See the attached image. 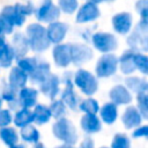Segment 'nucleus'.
<instances>
[{
    "mask_svg": "<svg viewBox=\"0 0 148 148\" xmlns=\"http://www.w3.org/2000/svg\"><path fill=\"white\" fill-rule=\"evenodd\" d=\"M38 60L36 58H31V57H22L17 59V67L21 68L24 73H27L28 75L36 68Z\"/></svg>",
    "mask_w": 148,
    "mask_h": 148,
    "instance_id": "31",
    "label": "nucleus"
},
{
    "mask_svg": "<svg viewBox=\"0 0 148 148\" xmlns=\"http://www.w3.org/2000/svg\"><path fill=\"white\" fill-rule=\"evenodd\" d=\"M1 15H3L12 23L13 27L14 25H22L24 23V20H25V16L22 14V12L20 10L17 5L5 7Z\"/></svg>",
    "mask_w": 148,
    "mask_h": 148,
    "instance_id": "22",
    "label": "nucleus"
},
{
    "mask_svg": "<svg viewBox=\"0 0 148 148\" xmlns=\"http://www.w3.org/2000/svg\"><path fill=\"white\" fill-rule=\"evenodd\" d=\"M34 148H44V145L40 143V142H37V143L34 146Z\"/></svg>",
    "mask_w": 148,
    "mask_h": 148,
    "instance_id": "47",
    "label": "nucleus"
},
{
    "mask_svg": "<svg viewBox=\"0 0 148 148\" xmlns=\"http://www.w3.org/2000/svg\"><path fill=\"white\" fill-rule=\"evenodd\" d=\"M49 109L51 111V116H53L57 119L62 118L66 113V105L60 99H53Z\"/></svg>",
    "mask_w": 148,
    "mask_h": 148,
    "instance_id": "34",
    "label": "nucleus"
},
{
    "mask_svg": "<svg viewBox=\"0 0 148 148\" xmlns=\"http://www.w3.org/2000/svg\"><path fill=\"white\" fill-rule=\"evenodd\" d=\"M105 1H113V0H91L94 3H99V2H105Z\"/></svg>",
    "mask_w": 148,
    "mask_h": 148,
    "instance_id": "45",
    "label": "nucleus"
},
{
    "mask_svg": "<svg viewBox=\"0 0 148 148\" xmlns=\"http://www.w3.org/2000/svg\"><path fill=\"white\" fill-rule=\"evenodd\" d=\"M113 29L121 35L127 34L132 27V16L128 13H119L112 18Z\"/></svg>",
    "mask_w": 148,
    "mask_h": 148,
    "instance_id": "15",
    "label": "nucleus"
},
{
    "mask_svg": "<svg viewBox=\"0 0 148 148\" xmlns=\"http://www.w3.org/2000/svg\"><path fill=\"white\" fill-rule=\"evenodd\" d=\"M67 29H68L67 24L62 22H57V21L51 22L46 29V36L49 42L54 44H59L60 42H62V39L67 34Z\"/></svg>",
    "mask_w": 148,
    "mask_h": 148,
    "instance_id": "9",
    "label": "nucleus"
},
{
    "mask_svg": "<svg viewBox=\"0 0 148 148\" xmlns=\"http://www.w3.org/2000/svg\"><path fill=\"white\" fill-rule=\"evenodd\" d=\"M1 105H2V98H1V96H0V108H1Z\"/></svg>",
    "mask_w": 148,
    "mask_h": 148,
    "instance_id": "48",
    "label": "nucleus"
},
{
    "mask_svg": "<svg viewBox=\"0 0 148 148\" xmlns=\"http://www.w3.org/2000/svg\"><path fill=\"white\" fill-rule=\"evenodd\" d=\"M118 58L114 54L106 53L102 56L96 64V74L98 77H109L117 72Z\"/></svg>",
    "mask_w": 148,
    "mask_h": 148,
    "instance_id": "4",
    "label": "nucleus"
},
{
    "mask_svg": "<svg viewBox=\"0 0 148 148\" xmlns=\"http://www.w3.org/2000/svg\"><path fill=\"white\" fill-rule=\"evenodd\" d=\"M138 101V111L140 112L141 117L143 119L148 118V97H147V92H142V94H138L136 97Z\"/></svg>",
    "mask_w": 148,
    "mask_h": 148,
    "instance_id": "35",
    "label": "nucleus"
},
{
    "mask_svg": "<svg viewBox=\"0 0 148 148\" xmlns=\"http://www.w3.org/2000/svg\"><path fill=\"white\" fill-rule=\"evenodd\" d=\"M82 112L84 113H88V114H96L99 110V105L97 103L96 99L94 98H87L84 101H82L79 106H77Z\"/></svg>",
    "mask_w": 148,
    "mask_h": 148,
    "instance_id": "33",
    "label": "nucleus"
},
{
    "mask_svg": "<svg viewBox=\"0 0 148 148\" xmlns=\"http://www.w3.org/2000/svg\"><path fill=\"white\" fill-rule=\"evenodd\" d=\"M27 39L29 47L35 52H43L50 46L46 29L39 23H32L27 28Z\"/></svg>",
    "mask_w": 148,
    "mask_h": 148,
    "instance_id": "1",
    "label": "nucleus"
},
{
    "mask_svg": "<svg viewBox=\"0 0 148 148\" xmlns=\"http://www.w3.org/2000/svg\"><path fill=\"white\" fill-rule=\"evenodd\" d=\"M66 106H68L72 110H76L79 106L77 96L73 89V82L65 83V89L61 92V99H60Z\"/></svg>",
    "mask_w": 148,
    "mask_h": 148,
    "instance_id": "23",
    "label": "nucleus"
},
{
    "mask_svg": "<svg viewBox=\"0 0 148 148\" xmlns=\"http://www.w3.org/2000/svg\"><path fill=\"white\" fill-rule=\"evenodd\" d=\"M80 148H94V141H92V139L86 138V139L81 142Z\"/></svg>",
    "mask_w": 148,
    "mask_h": 148,
    "instance_id": "43",
    "label": "nucleus"
},
{
    "mask_svg": "<svg viewBox=\"0 0 148 148\" xmlns=\"http://www.w3.org/2000/svg\"><path fill=\"white\" fill-rule=\"evenodd\" d=\"M121 120H123L124 126L130 130V128H135V127L140 126V124L142 121V117L135 106H128V108H126V110L121 117Z\"/></svg>",
    "mask_w": 148,
    "mask_h": 148,
    "instance_id": "17",
    "label": "nucleus"
},
{
    "mask_svg": "<svg viewBox=\"0 0 148 148\" xmlns=\"http://www.w3.org/2000/svg\"><path fill=\"white\" fill-rule=\"evenodd\" d=\"M110 99L113 104L116 105H124V104H128L132 101V95L130 92V90L121 84H117L114 86L111 90H110Z\"/></svg>",
    "mask_w": 148,
    "mask_h": 148,
    "instance_id": "13",
    "label": "nucleus"
},
{
    "mask_svg": "<svg viewBox=\"0 0 148 148\" xmlns=\"http://www.w3.org/2000/svg\"><path fill=\"white\" fill-rule=\"evenodd\" d=\"M10 32H13L12 23L3 15L0 14V35L3 36L5 34H10Z\"/></svg>",
    "mask_w": 148,
    "mask_h": 148,
    "instance_id": "39",
    "label": "nucleus"
},
{
    "mask_svg": "<svg viewBox=\"0 0 148 148\" xmlns=\"http://www.w3.org/2000/svg\"><path fill=\"white\" fill-rule=\"evenodd\" d=\"M9 148H24V146H23V145H17V143H15L14 146H10Z\"/></svg>",
    "mask_w": 148,
    "mask_h": 148,
    "instance_id": "46",
    "label": "nucleus"
},
{
    "mask_svg": "<svg viewBox=\"0 0 148 148\" xmlns=\"http://www.w3.org/2000/svg\"><path fill=\"white\" fill-rule=\"evenodd\" d=\"M147 135H148V126H138L133 132L134 138H141V136L147 138Z\"/></svg>",
    "mask_w": 148,
    "mask_h": 148,
    "instance_id": "42",
    "label": "nucleus"
},
{
    "mask_svg": "<svg viewBox=\"0 0 148 148\" xmlns=\"http://www.w3.org/2000/svg\"><path fill=\"white\" fill-rule=\"evenodd\" d=\"M0 96H1L2 99H5L6 102H8V104L10 105L12 109H15L14 103H16V105H18V104H17V90H15L14 88H12L8 83H7V86L2 89Z\"/></svg>",
    "mask_w": 148,
    "mask_h": 148,
    "instance_id": "32",
    "label": "nucleus"
},
{
    "mask_svg": "<svg viewBox=\"0 0 148 148\" xmlns=\"http://www.w3.org/2000/svg\"><path fill=\"white\" fill-rule=\"evenodd\" d=\"M80 125H81L82 131L86 132V133H89V134L97 133L102 128V123H101L99 118L96 114H88V113H86L81 118Z\"/></svg>",
    "mask_w": 148,
    "mask_h": 148,
    "instance_id": "18",
    "label": "nucleus"
},
{
    "mask_svg": "<svg viewBox=\"0 0 148 148\" xmlns=\"http://www.w3.org/2000/svg\"><path fill=\"white\" fill-rule=\"evenodd\" d=\"M59 7L62 12H65L67 14H72L77 8V0H60Z\"/></svg>",
    "mask_w": 148,
    "mask_h": 148,
    "instance_id": "38",
    "label": "nucleus"
},
{
    "mask_svg": "<svg viewBox=\"0 0 148 148\" xmlns=\"http://www.w3.org/2000/svg\"><path fill=\"white\" fill-rule=\"evenodd\" d=\"M50 74H51L50 65H49L47 62H44V61H39V60H38L36 68L28 75V79H29L32 83L39 84V83L43 82Z\"/></svg>",
    "mask_w": 148,
    "mask_h": 148,
    "instance_id": "20",
    "label": "nucleus"
},
{
    "mask_svg": "<svg viewBox=\"0 0 148 148\" xmlns=\"http://www.w3.org/2000/svg\"><path fill=\"white\" fill-rule=\"evenodd\" d=\"M0 139L6 143L8 147L14 146L17 143L18 140V134L13 127H1L0 128Z\"/></svg>",
    "mask_w": 148,
    "mask_h": 148,
    "instance_id": "29",
    "label": "nucleus"
},
{
    "mask_svg": "<svg viewBox=\"0 0 148 148\" xmlns=\"http://www.w3.org/2000/svg\"><path fill=\"white\" fill-rule=\"evenodd\" d=\"M37 96H38V92L36 89L30 87H23L17 92V104L21 108L30 109L31 106L36 105Z\"/></svg>",
    "mask_w": 148,
    "mask_h": 148,
    "instance_id": "10",
    "label": "nucleus"
},
{
    "mask_svg": "<svg viewBox=\"0 0 148 148\" xmlns=\"http://www.w3.org/2000/svg\"><path fill=\"white\" fill-rule=\"evenodd\" d=\"M56 148H75L73 145H67V143H64V145H60V146H58V147H56Z\"/></svg>",
    "mask_w": 148,
    "mask_h": 148,
    "instance_id": "44",
    "label": "nucleus"
},
{
    "mask_svg": "<svg viewBox=\"0 0 148 148\" xmlns=\"http://www.w3.org/2000/svg\"><path fill=\"white\" fill-rule=\"evenodd\" d=\"M32 121H34L32 111H30V109H27V108H21L20 110L16 111L14 116V124L18 127L30 125Z\"/></svg>",
    "mask_w": 148,
    "mask_h": 148,
    "instance_id": "26",
    "label": "nucleus"
},
{
    "mask_svg": "<svg viewBox=\"0 0 148 148\" xmlns=\"http://www.w3.org/2000/svg\"><path fill=\"white\" fill-rule=\"evenodd\" d=\"M134 65H135V69H139L142 74H147V72H148V59L145 54L135 52V54H134Z\"/></svg>",
    "mask_w": 148,
    "mask_h": 148,
    "instance_id": "37",
    "label": "nucleus"
},
{
    "mask_svg": "<svg viewBox=\"0 0 148 148\" xmlns=\"http://www.w3.org/2000/svg\"><path fill=\"white\" fill-rule=\"evenodd\" d=\"M36 17L42 22H54L59 17V8L52 0H44V2L36 9Z\"/></svg>",
    "mask_w": 148,
    "mask_h": 148,
    "instance_id": "7",
    "label": "nucleus"
},
{
    "mask_svg": "<svg viewBox=\"0 0 148 148\" xmlns=\"http://www.w3.org/2000/svg\"><path fill=\"white\" fill-rule=\"evenodd\" d=\"M71 50V62L75 66H80L92 58V50L84 44H72Z\"/></svg>",
    "mask_w": 148,
    "mask_h": 148,
    "instance_id": "8",
    "label": "nucleus"
},
{
    "mask_svg": "<svg viewBox=\"0 0 148 148\" xmlns=\"http://www.w3.org/2000/svg\"><path fill=\"white\" fill-rule=\"evenodd\" d=\"M91 42L94 46L104 53H109L111 51H114L117 49L118 42L117 38L112 34L108 32H96L91 36Z\"/></svg>",
    "mask_w": 148,
    "mask_h": 148,
    "instance_id": "6",
    "label": "nucleus"
},
{
    "mask_svg": "<svg viewBox=\"0 0 148 148\" xmlns=\"http://www.w3.org/2000/svg\"><path fill=\"white\" fill-rule=\"evenodd\" d=\"M125 83H126V88H127L130 91H133V92H135V94L147 92V90H148L147 81L143 80V79H141V77H138V76H130V77H126Z\"/></svg>",
    "mask_w": 148,
    "mask_h": 148,
    "instance_id": "25",
    "label": "nucleus"
},
{
    "mask_svg": "<svg viewBox=\"0 0 148 148\" xmlns=\"http://www.w3.org/2000/svg\"><path fill=\"white\" fill-rule=\"evenodd\" d=\"M12 113L8 110H0V127H7L12 123Z\"/></svg>",
    "mask_w": 148,
    "mask_h": 148,
    "instance_id": "40",
    "label": "nucleus"
},
{
    "mask_svg": "<svg viewBox=\"0 0 148 148\" xmlns=\"http://www.w3.org/2000/svg\"><path fill=\"white\" fill-rule=\"evenodd\" d=\"M27 81H28V74L24 73L21 68L16 66L10 69L8 75V84L12 88H14L15 90H20L21 88L25 87Z\"/></svg>",
    "mask_w": 148,
    "mask_h": 148,
    "instance_id": "16",
    "label": "nucleus"
},
{
    "mask_svg": "<svg viewBox=\"0 0 148 148\" xmlns=\"http://www.w3.org/2000/svg\"><path fill=\"white\" fill-rule=\"evenodd\" d=\"M53 60L58 67H66L71 64L69 44H58L53 49Z\"/></svg>",
    "mask_w": 148,
    "mask_h": 148,
    "instance_id": "14",
    "label": "nucleus"
},
{
    "mask_svg": "<svg viewBox=\"0 0 148 148\" xmlns=\"http://www.w3.org/2000/svg\"><path fill=\"white\" fill-rule=\"evenodd\" d=\"M14 58H15L14 51L10 45L5 44L3 46L0 47V67H3V68L9 67Z\"/></svg>",
    "mask_w": 148,
    "mask_h": 148,
    "instance_id": "30",
    "label": "nucleus"
},
{
    "mask_svg": "<svg viewBox=\"0 0 148 148\" xmlns=\"http://www.w3.org/2000/svg\"><path fill=\"white\" fill-rule=\"evenodd\" d=\"M111 148H131V140L124 133H118L113 136Z\"/></svg>",
    "mask_w": 148,
    "mask_h": 148,
    "instance_id": "36",
    "label": "nucleus"
},
{
    "mask_svg": "<svg viewBox=\"0 0 148 148\" xmlns=\"http://www.w3.org/2000/svg\"><path fill=\"white\" fill-rule=\"evenodd\" d=\"M102 148H106V147H102Z\"/></svg>",
    "mask_w": 148,
    "mask_h": 148,
    "instance_id": "49",
    "label": "nucleus"
},
{
    "mask_svg": "<svg viewBox=\"0 0 148 148\" xmlns=\"http://www.w3.org/2000/svg\"><path fill=\"white\" fill-rule=\"evenodd\" d=\"M131 50H142L147 51V21H142L136 25L135 30L127 39Z\"/></svg>",
    "mask_w": 148,
    "mask_h": 148,
    "instance_id": "5",
    "label": "nucleus"
},
{
    "mask_svg": "<svg viewBox=\"0 0 148 148\" xmlns=\"http://www.w3.org/2000/svg\"><path fill=\"white\" fill-rule=\"evenodd\" d=\"M99 114H101V119L102 121H104L105 124H113L118 117V109L117 105L113 104L112 102L105 103L99 110Z\"/></svg>",
    "mask_w": 148,
    "mask_h": 148,
    "instance_id": "24",
    "label": "nucleus"
},
{
    "mask_svg": "<svg viewBox=\"0 0 148 148\" xmlns=\"http://www.w3.org/2000/svg\"><path fill=\"white\" fill-rule=\"evenodd\" d=\"M12 49L14 51V56L18 58H22V57H25L28 50H29V44H28V39L27 37L21 34V32H17L14 35L13 37V40H12Z\"/></svg>",
    "mask_w": 148,
    "mask_h": 148,
    "instance_id": "21",
    "label": "nucleus"
},
{
    "mask_svg": "<svg viewBox=\"0 0 148 148\" xmlns=\"http://www.w3.org/2000/svg\"><path fill=\"white\" fill-rule=\"evenodd\" d=\"M32 114H34V121L38 125H43V124L47 123L50 120V118L52 117L49 106L43 105V104L35 105V110L32 111Z\"/></svg>",
    "mask_w": 148,
    "mask_h": 148,
    "instance_id": "27",
    "label": "nucleus"
},
{
    "mask_svg": "<svg viewBox=\"0 0 148 148\" xmlns=\"http://www.w3.org/2000/svg\"><path fill=\"white\" fill-rule=\"evenodd\" d=\"M73 81L75 86L84 95H92L97 91V88H98L97 79L87 69H79L75 73Z\"/></svg>",
    "mask_w": 148,
    "mask_h": 148,
    "instance_id": "3",
    "label": "nucleus"
},
{
    "mask_svg": "<svg viewBox=\"0 0 148 148\" xmlns=\"http://www.w3.org/2000/svg\"><path fill=\"white\" fill-rule=\"evenodd\" d=\"M134 50H128L124 52L120 58L118 59V65L120 68V72L125 75H130L135 71V65H134Z\"/></svg>",
    "mask_w": 148,
    "mask_h": 148,
    "instance_id": "19",
    "label": "nucleus"
},
{
    "mask_svg": "<svg viewBox=\"0 0 148 148\" xmlns=\"http://www.w3.org/2000/svg\"><path fill=\"white\" fill-rule=\"evenodd\" d=\"M99 16V9L98 7L96 6V3L94 2H87L84 3L77 15H76V21L79 23H87V22H91V21H95L97 17Z\"/></svg>",
    "mask_w": 148,
    "mask_h": 148,
    "instance_id": "11",
    "label": "nucleus"
},
{
    "mask_svg": "<svg viewBox=\"0 0 148 148\" xmlns=\"http://www.w3.org/2000/svg\"><path fill=\"white\" fill-rule=\"evenodd\" d=\"M53 135L64 141V143L67 145H74L77 141V132L74 126V124L66 119V118H59L52 126Z\"/></svg>",
    "mask_w": 148,
    "mask_h": 148,
    "instance_id": "2",
    "label": "nucleus"
},
{
    "mask_svg": "<svg viewBox=\"0 0 148 148\" xmlns=\"http://www.w3.org/2000/svg\"><path fill=\"white\" fill-rule=\"evenodd\" d=\"M20 136L23 141L28 143H37L39 140V132L38 130L32 125H27L21 127Z\"/></svg>",
    "mask_w": 148,
    "mask_h": 148,
    "instance_id": "28",
    "label": "nucleus"
},
{
    "mask_svg": "<svg viewBox=\"0 0 148 148\" xmlns=\"http://www.w3.org/2000/svg\"><path fill=\"white\" fill-rule=\"evenodd\" d=\"M59 77L54 74H50L43 82L39 83V89L46 97L53 99L59 94Z\"/></svg>",
    "mask_w": 148,
    "mask_h": 148,
    "instance_id": "12",
    "label": "nucleus"
},
{
    "mask_svg": "<svg viewBox=\"0 0 148 148\" xmlns=\"http://www.w3.org/2000/svg\"><path fill=\"white\" fill-rule=\"evenodd\" d=\"M136 9L141 15V20L147 21V0H139L136 3Z\"/></svg>",
    "mask_w": 148,
    "mask_h": 148,
    "instance_id": "41",
    "label": "nucleus"
}]
</instances>
